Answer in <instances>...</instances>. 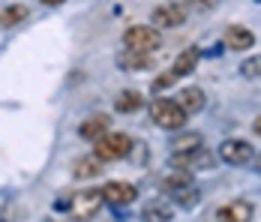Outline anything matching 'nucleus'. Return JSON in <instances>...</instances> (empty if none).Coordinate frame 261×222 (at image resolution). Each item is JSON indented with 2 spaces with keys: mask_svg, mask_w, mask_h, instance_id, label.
<instances>
[{
  "mask_svg": "<svg viewBox=\"0 0 261 222\" xmlns=\"http://www.w3.org/2000/svg\"><path fill=\"white\" fill-rule=\"evenodd\" d=\"M186 111L180 108L177 99H168V96H159L150 102V120L159 126V129H168V132H180L186 126Z\"/></svg>",
  "mask_w": 261,
  "mask_h": 222,
  "instance_id": "obj_1",
  "label": "nucleus"
},
{
  "mask_svg": "<svg viewBox=\"0 0 261 222\" xmlns=\"http://www.w3.org/2000/svg\"><path fill=\"white\" fill-rule=\"evenodd\" d=\"M123 45L135 54H150L162 45V33L153 24H132L123 30Z\"/></svg>",
  "mask_w": 261,
  "mask_h": 222,
  "instance_id": "obj_2",
  "label": "nucleus"
},
{
  "mask_svg": "<svg viewBox=\"0 0 261 222\" xmlns=\"http://www.w3.org/2000/svg\"><path fill=\"white\" fill-rule=\"evenodd\" d=\"M105 204L102 189H81L75 195H69V219L72 222H87L99 213V207Z\"/></svg>",
  "mask_w": 261,
  "mask_h": 222,
  "instance_id": "obj_3",
  "label": "nucleus"
},
{
  "mask_svg": "<svg viewBox=\"0 0 261 222\" xmlns=\"http://www.w3.org/2000/svg\"><path fill=\"white\" fill-rule=\"evenodd\" d=\"M129 150H132V138L126 132H105L99 141H93V156L102 159V162L123 159V156H129Z\"/></svg>",
  "mask_w": 261,
  "mask_h": 222,
  "instance_id": "obj_4",
  "label": "nucleus"
},
{
  "mask_svg": "<svg viewBox=\"0 0 261 222\" xmlns=\"http://www.w3.org/2000/svg\"><path fill=\"white\" fill-rule=\"evenodd\" d=\"M216 156L225 162V165H246L255 159V150L246 138H225L219 147H216Z\"/></svg>",
  "mask_w": 261,
  "mask_h": 222,
  "instance_id": "obj_5",
  "label": "nucleus"
},
{
  "mask_svg": "<svg viewBox=\"0 0 261 222\" xmlns=\"http://www.w3.org/2000/svg\"><path fill=\"white\" fill-rule=\"evenodd\" d=\"M189 18V6L186 3H162L153 9L150 21L156 30H171V27H180L183 21Z\"/></svg>",
  "mask_w": 261,
  "mask_h": 222,
  "instance_id": "obj_6",
  "label": "nucleus"
},
{
  "mask_svg": "<svg viewBox=\"0 0 261 222\" xmlns=\"http://www.w3.org/2000/svg\"><path fill=\"white\" fill-rule=\"evenodd\" d=\"M213 165V150L207 147H198V150H189V153H171V168L177 171H198V168H210Z\"/></svg>",
  "mask_w": 261,
  "mask_h": 222,
  "instance_id": "obj_7",
  "label": "nucleus"
},
{
  "mask_svg": "<svg viewBox=\"0 0 261 222\" xmlns=\"http://www.w3.org/2000/svg\"><path fill=\"white\" fill-rule=\"evenodd\" d=\"M102 198L108 204H114V207H126V204H132L138 198V189L132 183H126V180H108L102 186Z\"/></svg>",
  "mask_w": 261,
  "mask_h": 222,
  "instance_id": "obj_8",
  "label": "nucleus"
},
{
  "mask_svg": "<svg viewBox=\"0 0 261 222\" xmlns=\"http://www.w3.org/2000/svg\"><path fill=\"white\" fill-rule=\"evenodd\" d=\"M252 216H255V207H252V201H246V198L228 201V204H222V207L216 210V219L219 222H252Z\"/></svg>",
  "mask_w": 261,
  "mask_h": 222,
  "instance_id": "obj_9",
  "label": "nucleus"
},
{
  "mask_svg": "<svg viewBox=\"0 0 261 222\" xmlns=\"http://www.w3.org/2000/svg\"><path fill=\"white\" fill-rule=\"evenodd\" d=\"M222 45L225 48H231V51H249L252 45H255V33L252 30H246V27H240V24H234V27H228L225 30V39H222Z\"/></svg>",
  "mask_w": 261,
  "mask_h": 222,
  "instance_id": "obj_10",
  "label": "nucleus"
},
{
  "mask_svg": "<svg viewBox=\"0 0 261 222\" xmlns=\"http://www.w3.org/2000/svg\"><path fill=\"white\" fill-rule=\"evenodd\" d=\"M105 132H111L105 114H93V117L81 120V126H79V135H81V138H87V141H99Z\"/></svg>",
  "mask_w": 261,
  "mask_h": 222,
  "instance_id": "obj_11",
  "label": "nucleus"
},
{
  "mask_svg": "<svg viewBox=\"0 0 261 222\" xmlns=\"http://www.w3.org/2000/svg\"><path fill=\"white\" fill-rule=\"evenodd\" d=\"M177 102H180V108L186 111V114H198V111L204 108L207 96H204L201 87H183L180 93H177Z\"/></svg>",
  "mask_w": 261,
  "mask_h": 222,
  "instance_id": "obj_12",
  "label": "nucleus"
},
{
  "mask_svg": "<svg viewBox=\"0 0 261 222\" xmlns=\"http://www.w3.org/2000/svg\"><path fill=\"white\" fill-rule=\"evenodd\" d=\"M141 216H144V222H171V216H174V207H171L165 198H156V201L144 204Z\"/></svg>",
  "mask_w": 261,
  "mask_h": 222,
  "instance_id": "obj_13",
  "label": "nucleus"
},
{
  "mask_svg": "<svg viewBox=\"0 0 261 222\" xmlns=\"http://www.w3.org/2000/svg\"><path fill=\"white\" fill-rule=\"evenodd\" d=\"M198 57H201V48L198 45H189V48H183L177 57H174V66H171V72L177 75H189L192 69H195V63H198Z\"/></svg>",
  "mask_w": 261,
  "mask_h": 222,
  "instance_id": "obj_14",
  "label": "nucleus"
},
{
  "mask_svg": "<svg viewBox=\"0 0 261 222\" xmlns=\"http://www.w3.org/2000/svg\"><path fill=\"white\" fill-rule=\"evenodd\" d=\"M96 174H102V159H96L93 153H90V156H81L79 162L72 165V177H75V180H90V177H96Z\"/></svg>",
  "mask_w": 261,
  "mask_h": 222,
  "instance_id": "obj_15",
  "label": "nucleus"
},
{
  "mask_svg": "<svg viewBox=\"0 0 261 222\" xmlns=\"http://www.w3.org/2000/svg\"><path fill=\"white\" fill-rule=\"evenodd\" d=\"M141 105H144V96L138 90H120L114 99V108L120 114H135V111H141Z\"/></svg>",
  "mask_w": 261,
  "mask_h": 222,
  "instance_id": "obj_16",
  "label": "nucleus"
},
{
  "mask_svg": "<svg viewBox=\"0 0 261 222\" xmlns=\"http://www.w3.org/2000/svg\"><path fill=\"white\" fill-rule=\"evenodd\" d=\"M159 186H162L165 192H177V189H186V186H195V180H192L189 171H174V174H165V177L159 180Z\"/></svg>",
  "mask_w": 261,
  "mask_h": 222,
  "instance_id": "obj_17",
  "label": "nucleus"
},
{
  "mask_svg": "<svg viewBox=\"0 0 261 222\" xmlns=\"http://www.w3.org/2000/svg\"><path fill=\"white\" fill-rule=\"evenodd\" d=\"M27 15H30V12H27L24 3H9V6L0 12V27H15V24H21Z\"/></svg>",
  "mask_w": 261,
  "mask_h": 222,
  "instance_id": "obj_18",
  "label": "nucleus"
},
{
  "mask_svg": "<svg viewBox=\"0 0 261 222\" xmlns=\"http://www.w3.org/2000/svg\"><path fill=\"white\" fill-rule=\"evenodd\" d=\"M198 147H204L198 132H183V135H177V138L171 141V150H174V153H189V150H198Z\"/></svg>",
  "mask_w": 261,
  "mask_h": 222,
  "instance_id": "obj_19",
  "label": "nucleus"
},
{
  "mask_svg": "<svg viewBox=\"0 0 261 222\" xmlns=\"http://www.w3.org/2000/svg\"><path fill=\"white\" fill-rule=\"evenodd\" d=\"M171 201H174L177 207H195V204L201 201V192H198V186H186V189L171 192Z\"/></svg>",
  "mask_w": 261,
  "mask_h": 222,
  "instance_id": "obj_20",
  "label": "nucleus"
},
{
  "mask_svg": "<svg viewBox=\"0 0 261 222\" xmlns=\"http://www.w3.org/2000/svg\"><path fill=\"white\" fill-rule=\"evenodd\" d=\"M150 63H153L150 54H135V51L120 54V66H123V69H147Z\"/></svg>",
  "mask_w": 261,
  "mask_h": 222,
  "instance_id": "obj_21",
  "label": "nucleus"
},
{
  "mask_svg": "<svg viewBox=\"0 0 261 222\" xmlns=\"http://www.w3.org/2000/svg\"><path fill=\"white\" fill-rule=\"evenodd\" d=\"M240 78H261V54H252L240 63Z\"/></svg>",
  "mask_w": 261,
  "mask_h": 222,
  "instance_id": "obj_22",
  "label": "nucleus"
},
{
  "mask_svg": "<svg viewBox=\"0 0 261 222\" xmlns=\"http://www.w3.org/2000/svg\"><path fill=\"white\" fill-rule=\"evenodd\" d=\"M174 81H177V75H174V72H162L156 81H153V90H156V93H162V90H168Z\"/></svg>",
  "mask_w": 261,
  "mask_h": 222,
  "instance_id": "obj_23",
  "label": "nucleus"
},
{
  "mask_svg": "<svg viewBox=\"0 0 261 222\" xmlns=\"http://www.w3.org/2000/svg\"><path fill=\"white\" fill-rule=\"evenodd\" d=\"M192 3H195V6H201V9H210V6H216L219 0H192Z\"/></svg>",
  "mask_w": 261,
  "mask_h": 222,
  "instance_id": "obj_24",
  "label": "nucleus"
},
{
  "mask_svg": "<svg viewBox=\"0 0 261 222\" xmlns=\"http://www.w3.org/2000/svg\"><path fill=\"white\" fill-rule=\"evenodd\" d=\"M252 132H255V135H261V114L252 120Z\"/></svg>",
  "mask_w": 261,
  "mask_h": 222,
  "instance_id": "obj_25",
  "label": "nucleus"
},
{
  "mask_svg": "<svg viewBox=\"0 0 261 222\" xmlns=\"http://www.w3.org/2000/svg\"><path fill=\"white\" fill-rule=\"evenodd\" d=\"M252 165H255V171L261 174V153H258V156H255V159H252Z\"/></svg>",
  "mask_w": 261,
  "mask_h": 222,
  "instance_id": "obj_26",
  "label": "nucleus"
},
{
  "mask_svg": "<svg viewBox=\"0 0 261 222\" xmlns=\"http://www.w3.org/2000/svg\"><path fill=\"white\" fill-rule=\"evenodd\" d=\"M39 3H45V6H60L63 0H39Z\"/></svg>",
  "mask_w": 261,
  "mask_h": 222,
  "instance_id": "obj_27",
  "label": "nucleus"
}]
</instances>
